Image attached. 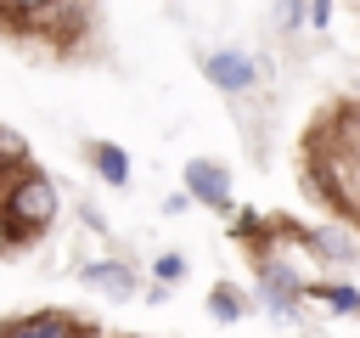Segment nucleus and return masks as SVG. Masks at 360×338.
I'll return each mask as SVG.
<instances>
[{
    "mask_svg": "<svg viewBox=\"0 0 360 338\" xmlns=\"http://www.w3.org/2000/svg\"><path fill=\"white\" fill-rule=\"evenodd\" d=\"M56 208H62V197H56V186H51L45 175H34L28 163H22L17 175H6V186H0V214H6V225H11L17 242H34L39 231H51Z\"/></svg>",
    "mask_w": 360,
    "mask_h": 338,
    "instance_id": "obj_1",
    "label": "nucleus"
},
{
    "mask_svg": "<svg viewBox=\"0 0 360 338\" xmlns=\"http://www.w3.org/2000/svg\"><path fill=\"white\" fill-rule=\"evenodd\" d=\"M202 79L219 84V90H231V96H248L259 84V68H253L248 51H208L202 56Z\"/></svg>",
    "mask_w": 360,
    "mask_h": 338,
    "instance_id": "obj_2",
    "label": "nucleus"
},
{
    "mask_svg": "<svg viewBox=\"0 0 360 338\" xmlns=\"http://www.w3.org/2000/svg\"><path fill=\"white\" fill-rule=\"evenodd\" d=\"M186 197H197L208 208H225L231 203V175L219 163H208V158H191L186 163Z\"/></svg>",
    "mask_w": 360,
    "mask_h": 338,
    "instance_id": "obj_3",
    "label": "nucleus"
},
{
    "mask_svg": "<svg viewBox=\"0 0 360 338\" xmlns=\"http://www.w3.org/2000/svg\"><path fill=\"white\" fill-rule=\"evenodd\" d=\"M79 282L90 287V293H107V299H135V276H129V265L124 259H90L84 270H79Z\"/></svg>",
    "mask_w": 360,
    "mask_h": 338,
    "instance_id": "obj_4",
    "label": "nucleus"
},
{
    "mask_svg": "<svg viewBox=\"0 0 360 338\" xmlns=\"http://www.w3.org/2000/svg\"><path fill=\"white\" fill-rule=\"evenodd\" d=\"M11 338H84V321H79V315H68V310H39V315L17 321V327H11Z\"/></svg>",
    "mask_w": 360,
    "mask_h": 338,
    "instance_id": "obj_5",
    "label": "nucleus"
},
{
    "mask_svg": "<svg viewBox=\"0 0 360 338\" xmlns=\"http://www.w3.org/2000/svg\"><path fill=\"white\" fill-rule=\"evenodd\" d=\"M90 163H96V175H101L107 186H129V158H124V146L96 141V146H90Z\"/></svg>",
    "mask_w": 360,
    "mask_h": 338,
    "instance_id": "obj_6",
    "label": "nucleus"
},
{
    "mask_svg": "<svg viewBox=\"0 0 360 338\" xmlns=\"http://www.w3.org/2000/svg\"><path fill=\"white\" fill-rule=\"evenodd\" d=\"M304 242H309L321 259H338V265H349V259H354V242H349V237H338V231H309Z\"/></svg>",
    "mask_w": 360,
    "mask_h": 338,
    "instance_id": "obj_7",
    "label": "nucleus"
},
{
    "mask_svg": "<svg viewBox=\"0 0 360 338\" xmlns=\"http://www.w3.org/2000/svg\"><path fill=\"white\" fill-rule=\"evenodd\" d=\"M22 163H28V141H22L17 130H6V124H0V175H17Z\"/></svg>",
    "mask_w": 360,
    "mask_h": 338,
    "instance_id": "obj_8",
    "label": "nucleus"
},
{
    "mask_svg": "<svg viewBox=\"0 0 360 338\" xmlns=\"http://www.w3.org/2000/svg\"><path fill=\"white\" fill-rule=\"evenodd\" d=\"M309 293H315L326 310H360V293H354V287H343V282H315Z\"/></svg>",
    "mask_w": 360,
    "mask_h": 338,
    "instance_id": "obj_9",
    "label": "nucleus"
},
{
    "mask_svg": "<svg viewBox=\"0 0 360 338\" xmlns=\"http://www.w3.org/2000/svg\"><path fill=\"white\" fill-rule=\"evenodd\" d=\"M309 23V0H276V28H298Z\"/></svg>",
    "mask_w": 360,
    "mask_h": 338,
    "instance_id": "obj_10",
    "label": "nucleus"
},
{
    "mask_svg": "<svg viewBox=\"0 0 360 338\" xmlns=\"http://www.w3.org/2000/svg\"><path fill=\"white\" fill-rule=\"evenodd\" d=\"M158 276H163V282H180V276H186V259H180V254H158Z\"/></svg>",
    "mask_w": 360,
    "mask_h": 338,
    "instance_id": "obj_11",
    "label": "nucleus"
},
{
    "mask_svg": "<svg viewBox=\"0 0 360 338\" xmlns=\"http://www.w3.org/2000/svg\"><path fill=\"white\" fill-rule=\"evenodd\" d=\"M214 315H219V321H236V315H242L236 293H214Z\"/></svg>",
    "mask_w": 360,
    "mask_h": 338,
    "instance_id": "obj_12",
    "label": "nucleus"
},
{
    "mask_svg": "<svg viewBox=\"0 0 360 338\" xmlns=\"http://www.w3.org/2000/svg\"><path fill=\"white\" fill-rule=\"evenodd\" d=\"M309 23L326 28V23H332V0H309Z\"/></svg>",
    "mask_w": 360,
    "mask_h": 338,
    "instance_id": "obj_13",
    "label": "nucleus"
},
{
    "mask_svg": "<svg viewBox=\"0 0 360 338\" xmlns=\"http://www.w3.org/2000/svg\"><path fill=\"white\" fill-rule=\"evenodd\" d=\"M0 6H6V11H22V17H28V11H45V6H56V0H0Z\"/></svg>",
    "mask_w": 360,
    "mask_h": 338,
    "instance_id": "obj_14",
    "label": "nucleus"
}]
</instances>
